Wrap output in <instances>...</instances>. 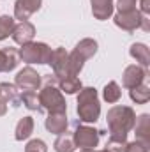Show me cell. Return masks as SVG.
Listing matches in <instances>:
<instances>
[{"mask_svg": "<svg viewBox=\"0 0 150 152\" xmlns=\"http://www.w3.org/2000/svg\"><path fill=\"white\" fill-rule=\"evenodd\" d=\"M106 122L110 127V136L127 140V134L134 127L136 113L131 106H113L106 113Z\"/></svg>", "mask_w": 150, "mask_h": 152, "instance_id": "obj_1", "label": "cell"}, {"mask_svg": "<svg viewBox=\"0 0 150 152\" xmlns=\"http://www.w3.org/2000/svg\"><path fill=\"white\" fill-rule=\"evenodd\" d=\"M39 104L42 110L48 113H58V112H67V103L58 88V78L53 75L46 76V85L39 90Z\"/></svg>", "mask_w": 150, "mask_h": 152, "instance_id": "obj_2", "label": "cell"}, {"mask_svg": "<svg viewBox=\"0 0 150 152\" xmlns=\"http://www.w3.org/2000/svg\"><path fill=\"white\" fill-rule=\"evenodd\" d=\"M76 113L78 118L81 122H87V124H92L99 118L101 115V103H99V96H97V90L94 87H83L79 92H78V97H76Z\"/></svg>", "mask_w": 150, "mask_h": 152, "instance_id": "obj_3", "label": "cell"}, {"mask_svg": "<svg viewBox=\"0 0 150 152\" xmlns=\"http://www.w3.org/2000/svg\"><path fill=\"white\" fill-rule=\"evenodd\" d=\"M97 41L92 37H85L81 39L78 44L74 46V50L69 53V75L78 76L81 73L85 62L88 58H92L97 53Z\"/></svg>", "mask_w": 150, "mask_h": 152, "instance_id": "obj_4", "label": "cell"}, {"mask_svg": "<svg viewBox=\"0 0 150 152\" xmlns=\"http://www.w3.org/2000/svg\"><path fill=\"white\" fill-rule=\"evenodd\" d=\"M113 21L118 28L125 30V32H134L138 28L149 32L150 30V23L149 18L145 14H141L138 9H133V11H125V12H117L113 16Z\"/></svg>", "mask_w": 150, "mask_h": 152, "instance_id": "obj_5", "label": "cell"}, {"mask_svg": "<svg viewBox=\"0 0 150 152\" xmlns=\"http://www.w3.org/2000/svg\"><path fill=\"white\" fill-rule=\"evenodd\" d=\"M20 60L27 64H50L53 50L46 42H27L20 50Z\"/></svg>", "mask_w": 150, "mask_h": 152, "instance_id": "obj_6", "label": "cell"}, {"mask_svg": "<svg viewBox=\"0 0 150 152\" xmlns=\"http://www.w3.org/2000/svg\"><path fill=\"white\" fill-rule=\"evenodd\" d=\"M73 140H74V145L79 147L81 151H95V147L99 145V131L92 126L78 124L73 133Z\"/></svg>", "mask_w": 150, "mask_h": 152, "instance_id": "obj_7", "label": "cell"}, {"mask_svg": "<svg viewBox=\"0 0 150 152\" xmlns=\"http://www.w3.org/2000/svg\"><path fill=\"white\" fill-rule=\"evenodd\" d=\"M41 83H42L41 75L30 66L23 67L14 78V85L23 92H37L41 88Z\"/></svg>", "mask_w": 150, "mask_h": 152, "instance_id": "obj_8", "label": "cell"}, {"mask_svg": "<svg viewBox=\"0 0 150 152\" xmlns=\"http://www.w3.org/2000/svg\"><path fill=\"white\" fill-rule=\"evenodd\" d=\"M50 66L53 69V76H57L58 80L66 78L69 75V53L64 48H55L50 58Z\"/></svg>", "mask_w": 150, "mask_h": 152, "instance_id": "obj_9", "label": "cell"}, {"mask_svg": "<svg viewBox=\"0 0 150 152\" xmlns=\"http://www.w3.org/2000/svg\"><path fill=\"white\" fill-rule=\"evenodd\" d=\"M147 76H149V73H147L145 67H141V66H138V64L127 66V67L124 69V75H122V85L131 90V88H134V87L145 83Z\"/></svg>", "mask_w": 150, "mask_h": 152, "instance_id": "obj_10", "label": "cell"}, {"mask_svg": "<svg viewBox=\"0 0 150 152\" xmlns=\"http://www.w3.org/2000/svg\"><path fill=\"white\" fill-rule=\"evenodd\" d=\"M42 5V0H16L14 2V20L27 21Z\"/></svg>", "mask_w": 150, "mask_h": 152, "instance_id": "obj_11", "label": "cell"}, {"mask_svg": "<svg viewBox=\"0 0 150 152\" xmlns=\"http://www.w3.org/2000/svg\"><path fill=\"white\" fill-rule=\"evenodd\" d=\"M34 36H36V27L30 21H20L18 25H14L12 34H11L12 41L16 44H20V46H23L27 42H32Z\"/></svg>", "mask_w": 150, "mask_h": 152, "instance_id": "obj_12", "label": "cell"}, {"mask_svg": "<svg viewBox=\"0 0 150 152\" xmlns=\"http://www.w3.org/2000/svg\"><path fill=\"white\" fill-rule=\"evenodd\" d=\"M20 64V51L16 48H2L0 50V73H11Z\"/></svg>", "mask_w": 150, "mask_h": 152, "instance_id": "obj_13", "label": "cell"}, {"mask_svg": "<svg viewBox=\"0 0 150 152\" xmlns=\"http://www.w3.org/2000/svg\"><path fill=\"white\" fill-rule=\"evenodd\" d=\"M67 112H58V113H50L44 126L51 134H62L67 131Z\"/></svg>", "mask_w": 150, "mask_h": 152, "instance_id": "obj_14", "label": "cell"}, {"mask_svg": "<svg viewBox=\"0 0 150 152\" xmlns=\"http://www.w3.org/2000/svg\"><path fill=\"white\" fill-rule=\"evenodd\" d=\"M92 5V14L95 20L104 21L108 18H111L113 9H115V2L113 0H90Z\"/></svg>", "mask_w": 150, "mask_h": 152, "instance_id": "obj_15", "label": "cell"}, {"mask_svg": "<svg viewBox=\"0 0 150 152\" xmlns=\"http://www.w3.org/2000/svg\"><path fill=\"white\" fill-rule=\"evenodd\" d=\"M0 99L5 101L7 104H12L14 108H18L21 104V92L16 85L12 83H0Z\"/></svg>", "mask_w": 150, "mask_h": 152, "instance_id": "obj_16", "label": "cell"}, {"mask_svg": "<svg viewBox=\"0 0 150 152\" xmlns=\"http://www.w3.org/2000/svg\"><path fill=\"white\" fill-rule=\"evenodd\" d=\"M133 129L136 131V140L145 142V143L150 145V115L149 113L136 117V122H134Z\"/></svg>", "mask_w": 150, "mask_h": 152, "instance_id": "obj_17", "label": "cell"}, {"mask_svg": "<svg viewBox=\"0 0 150 152\" xmlns=\"http://www.w3.org/2000/svg\"><path fill=\"white\" fill-rule=\"evenodd\" d=\"M129 53H131V57L138 62V66H141V67H145V69L150 66V51H149V46H147V44H143V42H134V44H131Z\"/></svg>", "mask_w": 150, "mask_h": 152, "instance_id": "obj_18", "label": "cell"}, {"mask_svg": "<svg viewBox=\"0 0 150 152\" xmlns=\"http://www.w3.org/2000/svg\"><path fill=\"white\" fill-rule=\"evenodd\" d=\"M34 118L32 117H23L20 118V122L16 124V129H14V138L18 142H23L27 138H30V134L34 133Z\"/></svg>", "mask_w": 150, "mask_h": 152, "instance_id": "obj_19", "label": "cell"}, {"mask_svg": "<svg viewBox=\"0 0 150 152\" xmlns=\"http://www.w3.org/2000/svg\"><path fill=\"white\" fill-rule=\"evenodd\" d=\"M58 88L66 94H78L83 88V85L78 76H66V78L58 80Z\"/></svg>", "mask_w": 150, "mask_h": 152, "instance_id": "obj_20", "label": "cell"}, {"mask_svg": "<svg viewBox=\"0 0 150 152\" xmlns=\"http://www.w3.org/2000/svg\"><path fill=\"white\" fill-rule=\"evenodd\" d=\"M120 97H122V88H120V85L117 81H110V83L104 85V88H103V99L106 103L115 104V103L120 101Z\"/></svg>", "mask_w": 150, "mask_h": 152, "instance_id": "obj_21", "label": "cell"}, {"mask_svg": "<svg viewBox=\"0 0 150 152\" xmlns=\"http://www.w3.org/2000/svg\"><path fill=\"white\" fill-rule=\"evenodd\" d=\"M66 133H67V131H66ZM66 133L58 134V138L55 140V143H53L55 152H74L76 151L73 136H71V134H66Z\"/></svg>", "mask_w": 150, "mask_h": 152, "instance_id": "obj_22", "label": "cell"}, {"mask_svg": "<svg viewBox=\"0 0 150 152\" xmlns=\"http://www.w3.org/2000/svg\"><path fill=\"white\" fill-rule=\"evenodd\" d=\"M129 96H131V99H133L136 104H145V103H149V99H150L149 85H147V83H141V85L131 88V90H129Z\"/></svg>", "mask_w": 150, "mask_h": 152, "instance_id": "obj_23", "label": "cell"}, {"mask_svg": "<svg viewBox=\"0 0 150 152\" xmlns=\"http://www.w3.org/2000/svg\"><path fill=\"white\" fill-rule=\"evenodd\" d=\"M21 103H23L25 108L30 110V112H42V108H41V104H39L37 92H21Z\"/></svg>", "mask_w": 150, "mask_h": 152, "instance_id": "obj_24", "label": "cell"}, {"mask_svg": "<svg viewBox=\"0 0 150 152\" xmlns=\"http://www.w3.org/2000/svg\"><path fill=\"white\" fill-rule=\"evenodd\" d=\"M14 25H16V21H14L12 16H7V14L0 16V41L7 39L11 34H12Z\"/></svg>", "mask_w": 150, "mask_h": 152, "instance_id": "obj_25", "label": "cell"}, {"mask_svg": "<svg viewBox=\"0 0 150 152\" xmlns=\"http://www.w3.org/2000/svg\"><path fill=\"white\" fill-rule=\"evenodd\" d=\"M125 145H127V140L110 136V140L106 142V151L108 152H125Z\"/></svg>", "mask_w": 150, "mask_h": 152, "instance_id": "obj_26", "label": "cell"}, {"mask_svg": "<svg viewBox=\"0 0 150 152\" xmlns=\"http://www.w3.org/2000/svg\"><path fill=\"white\" fill-rule=\"evenodd\" d=\"M25 152H48V145L42 140H30L25 147Z\"/></svg>", "mask_w": 150, "mask_h": 152, "instance_id": "obj_27", "label": "cell"}, {"mask_svg": "<svg viewBox=\"0 0 150 152\" xmlns=\"http://www.w3.org/2000/svg\"><path fill=\"white\" fill-rule=\"evenodd\" d=\"M149 143L145 142H140V140H134V142H127L125 145V152H149Z\"/></svg>", "mask_w": 150, "mask_h": 152, "instance_id": "obj_28", "label": "cell"}, {"mask_svg": "<svg viewBox=\"0 0 150 152\" xmlns=\"http://www.w3.org/2000/svg\"><path fill=\"white\" fill-rule=\"evenodd\" d=\"M136 2L138 0H117V9H118V12L133 11V9H136Z\"/></svg>", "mask_w": 150, "mask_h": 152, "instance_id": "obj_29", "label": "cell"}, {"mask_svg": "<svg viewBox=\"0 0 150 152\" xmlns=\"http://www.w3.org/2000/svg\"><path fill=\"white\" fill-rule=\"evenodd\" d=\"M140 12H141V14H145V16H147V14L150 12L149 0H141V11H140Z\"/></svg>", "mask_w": 150, "mask_h": 152, "instance_id": "obj_30", "label": "cell"}, {"mask_svg": "<svg viewBox=\"0 0 150 152\" xmlns=\"http://www.w3.org/2000/svg\"><path fill=\"white\" fill-rule=\"evenodd\" d=\"M5 113H7V103L0 99V117H4Z\"/></svg>", "mask_w": 150, "mask_h": 152, "instance_id": "obj_31", "label": "cell"}, {"mask_svg": "<svg viewBox=\"0 0 150 152\" xmlns=\"http://www.w3.org/2000/svg\"><path fill=\"white\" fill-rule=\"evenodd\" d=\"M94 152H108L106 149H103V151H94Z\"/></svg>", "mask_w": 150, "mask_h": 152, "instance_id": "obj_32", "label": "cell"}, {"mask_svg": "<svg viewBox=\"0 0 150 152\" xmlns=\"http://www.w3.org/2000/svg\"><path fill=\"white\" fill-rule=\"evenodd\" d=\"M79 152H94V151H79Z\"/></svg>", "mask_w": 150, "mask_h": 152, "instance_id": "obj_33", "label": "cell"}]
</instances>
